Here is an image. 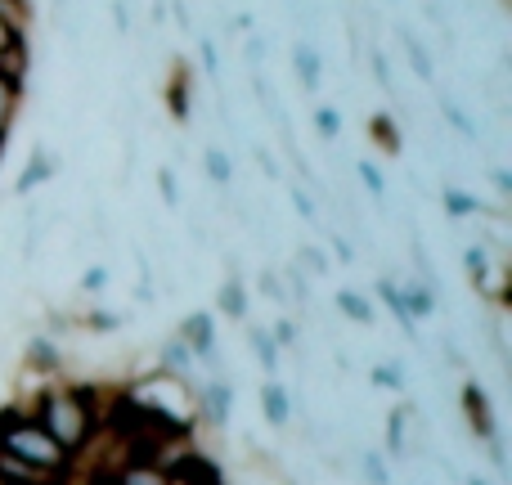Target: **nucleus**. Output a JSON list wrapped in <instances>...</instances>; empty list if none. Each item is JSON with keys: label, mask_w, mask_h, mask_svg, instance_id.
<instances>
[{"label": "nucleus", "mask_w": 512, "mask_h": 485, "mask_svg": "<svg viewBox=\"0 0 512 485\" xmlns=\"http://www.w3.org/2000/svg\"><path fill=\"white\" fill-rule=\"evenodd\" d=\"M27 414L81 463V454L95 445L99 427L108 414V387L99 382H77V378H59V382H41L36 396L27 400Z\"/></svg>", "instance_id": "nucleus-1"}, {"label": "nucleus", "mask_w": 512, "mask_h": 485, "mask_svg": "<svg viewBox=\"0 0 512 485\" xmlns=\"http://www.w3.org/2000/svg\"><path fill=\"white\" fill-rule=\"evenodd\" d=\"M0 454L45 472V477H63V481L77 477V459L23 405H0Z\"/></svg>", "instance_id": "nucleus-2"}, {"label": "nucleus", "mask_w": 512, "mask_h": 485, "mask_svg": "<svg viewBox=\"0 0 512 485\" xmlns=\"http://www.w3.org/2000/svg\"><path fill=\"white\" fill-rule=\"evenodd\" d=\"M490 180H495V189H499V198H508L512 194V176L504 167H490Z\"/></svg>", "instance_id": "nucleus-39"}, {"label": "nucleus", "mask_w": 512, "mask_h": 485, "mask_svg": "<svg viewBox=\"0 0 512 485\" xmlns=\"http://www.w3.org/2000/svg\"><path fill=\"white\" fill-rule=\"evenodd\" d=\"M265 45H270V41H265L261 32L248 36V68H252V72H256V63H265Z\"/></svg>", "instance_id": "nucleus-38"}, {"label": "nucleus", "mask_w": 512, "mask_h": 485, "mask_svg": "<svg viewBox=\"0 0 512 485\" xmlns=\"http://www.w3.org/2000/svg\"><path fill=\"white\" fill-rule=\"evenodd\" d=\"M292 72H297V81H301V90L306 95H315L319 86H324V54L315 50V41H292Z\"/></svg>", "instance_id": "nucleus-11"}, {"label": "nucleus", "mask_w": 512, "mask_h": 485, "mask_svg": "<svg viewBox=\"0 0 512 485\" xmlns=\"http://www.w3.org/2000/svg\"><path fill=\"white\" fill-rule=\"evenodd\" d=\"M23 99H27V86L14 77H5L0 72V140H9L18 126V117H23Z\"/></svg>", "instance_id": "nucleus-16"}, {"label": "nucleus", "mask_w": 512, "mask_h": 485, "mask_svg": "<svg viewBox=\"0 0 512 485\" xmlns=\"http://www.w3.org/2000/svg\"><path fill=\"white\" fill-rule=\"evenodd\" d=\"M459 405H463V423H468V436L472 445H486V441H499V418L495 409H490V396L481 382H463L459 391Z\"/></svg>", "instance_id": "nucleus-5"}, {"label": "nucleus", "mask_w": 512, "mask_h": 485, "mask_svg": "<svg viewBox=\"0 0 512 485\" xmlns=\"http://www.w3.org/2000/svg\"><path fill=\"white\" fill-rule=\"evenodd\" d=\"M0 153H5V140H0Z\"/></svg>", "instance_id": "nucleus-44"}, {"label": "nucleus", "mask_w": 512, "mask_h": 485, "mask_svg": "<svg viewBox=\"0 0 512 485\" xmlns=\"http://www.w3.org/2000/svg\"><path fill=\"white\" fill-rule=\"evenodd\" d=\"M355 176H360L364 194H369L373 203H387V176H382V171H378V162L360 158V162H355Z\"/></svg>", "instance_id": "nucleus-25"}, {"label": "nucleus", "mask_w": 512, "mask_h": 485, "mask_svg": "<svg viewBox=\"0 0 512 485\" xmlns=\"http://www.w3.org/2000/svg\"><path fill=\"white\" fill-rule=\"evenodd\" d=\"M27 41V27H18V23H9L5 14H0V59H5L14 45H23Z\"/></svg>", "instance_id": "nucleus-33"}, {"label": "nucleus", "mask_w": 512, "mask_h": 485, "mask_svg": "<svg viewBox=\"0 0 512 485\" xmlns=\"http://www.w3.org/2000/svg\"><path fill=\"white\" fill-rule=\"evenodd\" d=\"M54 171H59V162L45 153V144L36 140L32 144V153H27V167L18 171V180H14V194L18 198H27V194H36V189H45L54 180Z\"/></svg>", "instance_id": "nucleus-10"}, {"label": "nucleus", "mask_w": 512, "mask_h": 485, "mask_svg": "<svg viewBox=\"0 0 512 485\" xmlns=\"http://www.w3.org/2000/svg\"><path fill=\"white\" fill-rule=\"evenodd\" d=\"M270 337H274V346H279V351H301V319L279 315L270 324Z\"/></svg>", "instance_id": "nucleus-28"}, {"label": "nucleus", "mask_w": 512, "mask_h": 485, "mask_svg": "<svg viewBox=\"0 0 512 485\" xmlns=\"http://www.w3.org/2000/svg\"><path fill=\"white\" fill-rule=\"evenodd\" d=\"M0 485H14V481H5V477H0Z\"/></svg>", "instance_id": "nucleus-43"}, {"label": "nucleus", "mask_w": 512, "mask_h": 485, "mask_svg": "<svg viewBox=\"0 0 512 485\" xmlns=\"http://www.w3.org/2000/svg\"><path fill=\"white\" fill-rule=\"evenodd\" d=\"M436 108H441L445 126H450V131H454V135H463V140H472V144H477V126H472L468 108H463V104H459V99H450V95H436Z\"/></svg>", "instance_id": "nucleus-23"}, {"label": "nucleus", "mask_w": 512, "mask_h": 485, "mask_svg": "<svg viewBox=\"0 0 512 485\" xmlns=\"http://www.w3.org/2000/svg\"><path fill=\"white\" fill-rule=\"evenodd\" d=\"M108 23L117 36H131V5L126 0H108Z\"/></svg>", "instance_id": "nucleus-35"}, {"label": "nucleus", "mask_w": 512, "mask_h": 485, "mask_svg": "<svg viewBox=\"0 0 512 485\" xmlns=\"http://www.w3.org/2000/svg\"><path fill=\"white\" fill-rule=\"evenodd\" d=\"M364 135H369L373 144H378L387 158H396L400 149H405V140H400V131H396V117L391 113H373L369 122H364Z\"/></svg>", "instance_id": "nucleus-21"}, {"label": "nucleus", "mask_w": 512, "mask_h": 485, "mask_svg": "<svg viewBox=\"0 0 512 485\" xmlns=\"http://www.w3.org/2000/svg\"><path fill=\"white\" fill-rule=\"evenodd\" d=\"M396 36H400V50H405L414 77L427 81V86H436V59H432V50L418 41V32H414V27H405V23H396Z\"/></svg>", "instance_id": "nucleus-14"}, {"label": "nucleus", "mask_w": 512, "mask_h": 485, "mask_svg": "<svg viewBox=\"0 0 512 485\" xmlns=\"http://www.w3.org/2000/svg\"><path fill=\"white\" fill-rule=\"evenodd\" d=\"M256 409H261V418L274 427V432H288L292 409H297V396H292L279 378H265L261 387H256Z\"/></svg>", "instance_id": "nucleus-7"}, {"label": "nucleus", "mask_w": 512, "mask_h": 485, "mask_svg": "<svg viewBox=\"0 0 512 485\" xmlns=\"http://www.w3.org/2000/svg\"><path fill=\"white\" fill-rule=\"evenodd\" d=\"M373 297H378V301H382V306H387V310H391V319H396V324H400V328H405V337H409V342H418V337H423V333H418V324H414V319H409L405 301H400V288H396V274H378V283H373Z\"/></svg>", "instance_id": "nucleus-15"}, {"label": "nucleus", "mask_w": 512, "mask_h": 485, "mask_svg": "<svg viewBox=\"0 0 512 485\" xmlns=\"http://www.w3.org/2000/svg\"><path fill=\"white\" fill-rule=\"evenodd\" d=\"M194 418L207 427H225L234 418V382L230 378H207L194 396Z\"/></svg>", "instance_id": "nucleus-6"}, {"label": "nucleus", "mask_w": 512, "mask_h": 485, "mask_svg": "<svg viewBox=\"0 0 512 485\" xmlns=\"http://www.w3.org/2000/svg\"><path fill=\"white\" fill-rule=\"evenodd\" d=\"M212 315H225V319H234V324H248L252 319V292H248V283H243L239 270H230L221 283H216Z\"/></svg>", "instance_id": "nucleus-8"}, {"label": "nucleus", "mask_w": 512, "mask_h": 485, "mask_svg": "<svg viewBox=\"0 0 512 485\" xmlns=\"http://www.w3.org/2000/svg\"><path fill=\"white\" fill-rule=\"evenodd\" d=\"M113 283V270H108L104 261H95V265H86V270L77 274V292L81 297H99V292Z\"/></svg>", "instance_id": "nucleus-27"}, {"label": "nucleus", "mask_w": 512, "mask_h": 485, "mask_svg": "<svg viewBox=\"0 0 512 485\" xmlns=\"http://www.w3.org/2000/svg\"><path fill=\"white\" fill-rule=\"evenodd\" d=\"M369 387H382V391H405V364L396 360H382L369 369Z\"/></svg>", "instance_id": "nucleus-26"}, {"label": "nucleus", "mask_w": 512, "mask_h": 485, "mask_svg": "<svg viewBox=\"0 0 512 485\" xmlns=\"http://www.w3.org/2000/svg\"><path fill=\"white\" fill-rule=\"evenodd\" d=\"M203 176H207V185L230 189V180H234V162H230V153H225L221 144H207V149H203Z\"/></svg>", "instance_id": "nucleus-22"}, {"label": "nucleus", "mask_w": 512, "mask_h": 485, "mask_svg": "<svg viewBox=\"0 0 512 485\" xmlns=\"http://www.w3.org/2000/svg\"><path fill=\"white\" fill-rule=\"evenodd\" d=\"M355 481L360 485H396L391 463L382 459V450H373V445H360V450H355Z\"/></svg>", "instance_id": "nucleus-19"}, {"label": "nucleus", "mask_w": 512, "mask_h": 485, "mask_svg": "<svg viewBox=\"0 0 512 485\" xmlns=\"http://www.w3.org/2000/svg\"><path fill=\"white\" fill-rule=\"evenodd\" d=\"M292 265H297L306 279H328V274H333V252H328V247H319V243H297Z\"/></svg>", "instance_id": "nucleus-20"}, {"label": "nucleus", "mask_w": 512, "mask_h": 485, "mask_svg": "<svg viewBox=\"0 0 512 485\" xmlns=\"http://www.w3.org/2000/svg\"><path fill=\"white\" fill-rule=\"evenodd\" d=\"M198 63H203L207 77H216V72H221V54H216V41H198Z\"/></svg>", "instance_id": "nucleus-36"}, {"label": "nucleus", "mask_w": 512, "mask_h": 485, "mask_svg": "<svg viewBox=\"0 0 512 485\" xmlns=\"http://www.w3.org/2000/svg\"><path fill=\"white\" fill-rule=\"evenodd\" d=\"M369 68H373V77H378V90H382V95H396V81H391L387 54H382V50H369Z\"/></svg>", "instance_id": "nucleus-32"}, {"label": "nucleus", "mask_w": 512, "mask_h": 485, "mask_svg": "<svg viewBox=\"0 0 512 485\" xmlns=\"http://www.w3.org/2000/svg\"><path fill=\"white\" fill-rule=\"evenodd\" d=\"M0 14L18 27H32V0H0Z\"/></svg>", "instance_id": "nucleus-34"}, {"label": "nucleus", "mask_w": 512, "mask_h": 485, "mask_svg": "<svg viewBox=\"0 0 512 485\" xmlns=\"http://www.w3.org/2000/svg\"><path fill=\"white\" fill-rule=\"evenodd\" d=\"M333 310L342 319H351V324H360V328H373V319H378V306H373L369 292H360V288H337Z\"/></svg>", "instance_id": "nucleus-17"}, {"label": "nucleus", "mask_w": 512, "mask_h": 485, "mask_svg": "<svg viewBox=\"0 0 512 485\" xmlns=\"http://www.w3.org/2000/svg\"><path fill=\"white\" fill-rule=\"evenodd\" d=\"M243 346H248L252 351V360L261 364V373L265 378H274V373H279V364H283V351L279 346H274V337H270V328L265 324H243Z\"/></svg>", "instance_id": "nucleus-12"}, {"label": "nucleus", "mask_w": 512, "mask_h": 485, "mask_svg": "<svg viewBox=\"0 0 512 485\" xmlns=\"http://www.w3.org/2000/svg\"><path fill=\"white\" fill-rule=\"evenodd\" d=\"M176 337L189 346V355H194L198 364H207V369H221V351H216V337H221V328H216L212 310H189V315L180 319Z\"/></svg>", "instance_id": "nucleus-4"}, {"label": "nucleus", "mask_w": 512, "mask_h": 485, "mask_svg": "<svg viewBox=\"0 0 512 485\" xmlns=\"http://www.w3.org/2000/svg\"><path fill=\"white\" fill-rule=\"evenodd\" d=\"M63 369H68V351L59 346V337L36 328L23 342V373H32V378H41V382H59V378H68Z\"/></svg>", "instance_id": "nucleus-3"}, {"label": "nucleus", "mask_w": 512, "mask_h": 485, "mask_svg": "<svg viewBox=\"0 0 512 485\" xmlns=\"http://www.w3.org/2000/svg\"><path fill=\"white\" fill-rule=\"evenodd\" d=\"M256 167H261L270 180H279V167H274V158H270V153H265V149H256Z\"/></svg>", "instance_id": "nucleus-41"}, {"label": "nucleus", "mask_w": 512, "mask_h": 485, "mask_svg": "<svg viewBox=\"0 0 512 485\" xmlns=\"http://www.w3.org/2000/svg\"><path fill=\"white\" fill-rule=\"evenodd\" d=\"M153 180H158L162 203H167L171 212H176V207H180V176H176V167H167V162H162V167L153 171Z\"/></svg>", "instance_id": "nucleus-30"}, {"label": "nucleus", "mask_w": 512, "mask_h": 485, "mask_svg": "<svg viewBox=\"0 0 512 485\" xmlns=\"http://www.w3.org/2000/svg\"><path fill=\"white\" fill-rule=\"evenodd\" d=\"M256 288L265 292V301H270V306H279V310H288V306H292L288 288H283V274H279V265H265V270L256 274Z\"/></svg>", "instance_id": "nucleus-24"}, {"label": "nucleus", "mask_w": 512, "mask_h": 485, "mask_svg": "<svg viewBox=\"0 0 512 485\" xmlns=\"http://www.w3.org/2000/svg\"><path fill=\"white\" fill-rule=\"evenodd\" d=\"M441 212L450 216V221H486L490 212H495V207L490 203H481L477 194H472V189H459V185H450L441 194Z\"/></svg>", "instance_id": "nucleus-13"}, {"label": "nucleus", "mask_w": 512, "mask_h": 485, "mask_svg": "<svg viewBox=\"0 0 512 485\" xmlns=\"http://www.w3.org/2000/svg\"><path fill=\"white\" fill-rule=\"evenodd\" d=\"M310 194H315V189H306V185H292V207H297V212H301V221H306V225H319V203H315V198H310Z\"/></svg>", "instance_id": "nucleus-31"}, {"label": "nucleus", "mask_w": 512, "mask_h": 485, "mask_svg": "<svg viewBox=\"0 0 512 485\" xmlns=\"http://www.w3.org/2000/svg\"><path fill=\"white\" fill-rule=\"evenodd\" d=\"M423 14H427V23L432 27H445V9L436 5V0H423Z\"/></svg>", "instance_id": "nucleus-40"}, {"label": "nucleus", "mask_w": 512, "mask_h": 485, "mask_svg": "<svg viewBox=\"0 0 512 485\" xmlns=\"http://www.w3.org/2000/svg\"><path fill=\"white\" fill-rule=\"evenodd\" d=\"M167 14H171V23H176L180 32H194V14H189L185 0H167Z\"/></svg>", "instance_id": "nucleus-37"}, {"label": "nucleus", "mask_w": 512, "mask_h": 485, "mask_svg": "<svg viewBox=\"0 0 512 485\" xmlns=\"http://www.w3.org/2000/svg\"><path fill=\"white\" fill-rule=\"evenodd\" d=\"M189 81H194L189 63H176V72H171V81H167V108L176 122H189V113H194V90H189Z\"/></svg>", "instance_id": "nucleus-18"}, {"label": "nucleus", "mask_w": 512, "mask_h": 485, "mask_svg": "<svg viewBox=\"0 0 512 485\" xmlns=\"http://www.w3.org/2000/svg\"><path fill=\"white\" fill-rule=\"evenodd\" d=\"M463 485H490V477H481V472H468V477H463Z\"/></svg>", "instance_id": "nucleus-42"}, {"label": "nucleus", "mask_w": 512, "mask_h": 485, "mask_svg": "<svg viewBox=\"0 0 512 485\" xmlns=\"http://www.w3.org/2000/svg\"><path fill=\"white\" fill-rule=\"evenodd\" d=\"M310 122H315V135H319V140H324V144H333L337 135H342V113H337L333 104H319Z\"/></svg>", "instance_id": "nucleus-29"}, {"label": "nucleus", "mask_w": 512, "mask_h": 485, "mask_svg": "<svg viewBox=\"0 0 512 485\" xmlns=\"http://www.w3.org/2000/svg\"><path fill=\"white\" fill-rule=\"evenodd\" d=\"M396 288H400V301H405V310H409V319H432L436 315V306H441V283H432V279H418V274H405V279H396Z\"/></svg>", "instance_id": "nucleus-9"}]
</instances>
